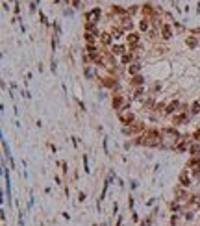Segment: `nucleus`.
I'll return each instance as SVG.
<instances>
[{
    "label": "nucleus",
    "instance_id": "473e14b6",
    "mask_svg": "<svg viewBox=\"0 0 200 226\" xmlns=\"http://www.w3.org/2000/svg\"><path fill=\"white\" fill-rule=\"evenodd\" d=\"M83 72H85L87 78H93V70H91V67H83Z\"/></svg>",
    "mask_w": 200,
    "mask_h": 226
},
{
    "label": "nucleus",
    "instance_id": "b1692460",
    "mask_svg": "<svg viewBox=\"0 0 200 226\" xmlns=\"http://www.w3.org/2000/svg\"><path fill=\"white\" fill-rule=\"evenodd\" d=\"M109 33H111V37H113V39H119V37H122L124 30L119 26V28H111V30H109Z\"/></svg>",
    "mask_w": 200,
    "mask_h": 226
},
{
    "label": "nucleus",
    "instance_id": "423d86ee",
    "mask_svg": "<svg viewBox=\"0 0 200 226\" xmlns=\"http://www.w3.org/2000/svg\"><path fill=\"white\" fill-rule=\"evenodd\" d=\"M100 15H102V11H100V7L96 6V7H93V9H89L87 13H85V22H98V19H100Z\"/></svg>",
    "mask_w": 200,
    "mask_h": 226
},
{
    "label": "nucleus",
    "instance_id": "6e6552de",
    "mask_svg": "<svg viewBox=\"0 0 200 226\" xmlns=\"http://www.w3.org/2000/svg\"><path fill=\"white\" fill-rule=\"evenodd\" d=\"M119 121H121L124 126H130V124H134L137 119H135V113H132V111H124V113L119 115Z\"/></svg>",
    "mask_w": 200,
    "mask_h": 226
},
{
    "label": "nucleus",
    "instance_id": "37998d69",
    "mask_svg": "<svg viewBox=\"0 0 200 226\" xmlns=\"http://www.w3.org/2000/svg\"><path fill=\"white\" fill-rule=\"evenodd\" d=\"M198 226H200V224H198Z\"/></svg>",
    "mask_w": 200,
    "mask_h": 226
},
{
    "label": "nucleus",
    "instance_id": "9b49d317",
    "mask_svg": "<svg viewBox=\"0 0 200 226\" xmlns=\"http://www.w3.org/2000/svg\"><path fill=\"white\" fill-rule=\"evenodd\" d=\"M180 108H182V104L178 100H172V102H169L165 106V115H176L180 111Z\"/></svg>",
    "mask_w": 200,
    "mask_h": 226
},
{
    "label": "nucleus",
    "instance_id": "f3484780",
    "mask_svg": "<svg viewBox=\"0 0 200 226\" xmlns=\"http://www.w3.org/2000/svg\"><path fill=\"white\" fill-rule=\"evenodd\" d=\"M185 46L191 48V50H195V48L198 46V39H197V35H187V37H185Z\"/></svg>",
    "mask_w": 200,
    "mask_h": 226
},
{
    "label": "nucleus",
    "instance_id": "9d476101",
    "mask_svg": "<svg viewBox=\"0 0 200 226\" xmlns=\"http://www.w3.org/2000/svg\"><path fill=\"white\" fill-rule=\"evenodd\" d=\"M189 197H191V195L187 193V189H185V187H182V185L174 187V198H176V200H180V202H185Z\"/></svg>",
    "mask_w": 200,
    "mask_h": 226
},
{
    "label": "nucleus",
    "instance_id": "f257e3e1",
    "mask_svg": "<svg viewBox=\"0 0 200 226\" xmlns=\"http://www.w3.org/2000/svg\"><path fill=\"white\" fill-rule=\"evenodd\" d=\"M145 132H147V124L141 122V121H135V122L130 124V126H122V134H124V135H141V134H145Z\"/></svg>",
    "mask_w": 200,
    "mask_h": 226
},
{
    "label": "nucleus",
    "instance_id": "cd10ccee",
    "mask_svg": "<svg viewBox=\"0 0 200 226\" xmlns=\"http://www.w3.org/2000/svg\"><path fill=\"white\" fill-rule=\"evenodd\" d=\"M178 221H180V213H172V215H171V221H169V223H171L169 226H176Z\"/></svg>",
    "mask_w": 200,
    "mask_h": 226
},
{
    "label": "nucleus",
    "instance_id": "7c9ffc66",
    "mask_svg": "<svg viewBox=\"0 0 200 226\" xmlns=\"http://www.w3.org/2000/svg\"><path fill=\"white\" fill-rule=\"evenodd\" d=\"M191 176H193V178H200V165L195 167V169H191Z\"/></svg>",
    "mask_w": 200,
    "mask_h": 226
},
{
    "label": "nucleus",
    "instance_id": "4468645a",
    "mask_svg": "<svg viewBox=\"0 0 200 226\" xmlns=\"http://www.w3.org/2000/svg\"><path fill=\"white\" fill-rule=\"evenodd\" d=\"M134 61H135V54H134V52H130V50H128L124 56H121V63H122V65H126V67H128V65H132Z\"/></svg>",
    "mask_w": 200,
    "mask_h": 226
},
{
    "label": "nucleus",
    "instance_id": "393cba45",
    "mask_svg": "<svg viewBox=\"0 0 200 226\" xmlns=\"http://www.w3.org/2000/svg\"><path fill=\"white\" fill-rule=\"evenodd\" d=\"M109 13H111V15H113V13H117V15H124L126 9L121 7V6H111V7H109Z\"/></svg>",
    "mask_w": 200,
    "mask_h": 226
},
{
    "label": "nucleus",
    "instance_id": "1a4fd4ad",
    "mask_svg": "<svg viewBox=\"0 0 200 226\" xmlns=\"http://www.w3.org/2000/svg\"><path fill=\"white\" fill-rule=\"evenodd\" d=\"M141 13H143V17H147V19H156V15H158V11H156V7L152 6V4H145L143 7H141Z\"/></svg>",
    "mask_w": 200,
    "mask_h": 226
},
{
    "label": "nucleus",
    "instance_id": "0eeeda50",
    "mask_svg": "<svg viewBox=\"0 0 200 226\" xmlns=\"http://www.w3.org/2000/svg\"><path fill=\"white\" fill-rule=\"evenodd\" d=\"M189 121V117H187V111H178L176 115H172V119H171V122H172V126H180V124H185Z\"/></svg>",
    "mask_w": 200,
    "mask_h": 226
},
{
    "label": "nucleus",
    "instance_id": "4be33fe9",
    "mask_svg": "<svg viewBox=\"0 0 200 226\" xmlns=\"http://www.w3.org/2000/svg\"><path fill=\"white\" fill-rule=\"evenodd\" d=\"M111 52H113V56H124V54H126V46H122V45H113Z\"/></svg>",
    "mask_w": 200,
    "mask_h": 226
},
{
    "label": "nucleus",
    "instance_id": "c85d7f7f",
    "mask_svg": "<svg viewBox=\"0 0 200 226\" xmlns=\"http://www.w3.org/2000/svg\"><path fill=\"white\" fill-rule=\"evenodd\" d=\"M184 219H185V221H187V223H191V221H193V219H195V213H193V211H189V210H187V211H184Z\"/></svg>",
    "mask_w": 200,
    "mask_h": 226
},
{
    "label": "nucleus",
    "instance_id": "5701e85b",
    "mask_svg": "<svg viewBox=\"0 0 200 226\" xmlns=\"http://www.w3.org/2000/svg\"><path fill=\"white\" fill-rule=\"evenodd\" d=\"M189 154H191V156H200V143L198 141H195V143L189 147Z\"/></svg>",
    "mask_w": 200,
    "mask_h": 226
},
{
    "label": "nucleus",
    "instance_id": "6ab92c4d",
    "mask_svg": "<svg viewBox=\"0 0 200 226\" xmlns=\"http://www.w3.org/2000/svg\"><path fill=\"white\" fill-rule=\"evenodd\" d=\"M143 83H145V78L141 76V74H137V76H132V80H130V85L132 87H143Z\"/></svg>",
    "mask_w": 200,
    "mask_h": 226
},
{
    "label": "nucleus",
    "instance_id": "c9c22d12",
    "mask_svg": "<svg viewBox=\"0 0 200 226\" xmlns=\"http://www.w3.org/2000/svg\"><path fill=\"white\" fill-rule=\"evenodd\" d=\"M132 219H134V223H139V215L135 211H132Z\"/></svg>",
    "mask_w": 200,
    "mask_h": 226
},
{
    "label": "nucleus",
    "instance_id": "412c9836",
    "mask_svg": "<svg viewBox=\"0 0 200 226\" xmlns=\"http://www.w3.org/2000/svg\"><path fill=\"white\" fill-rule=\"evenodd\" d=\"M98 39H100V43H102L104 46H108V45L111 43V39H113V37H111V33H109V32H102Z\"/></svg>",
    "mask_w": 200,
    "mask_h": 226
},
{
    "label": "nucleus",
    "instance_id": "c756f323",
    "mask_svg": "<svg viewBox=\"0 0 200 226\" xmlns=\"http://www.w3.org/2000/svg\"><path fill=\"white\" fill-rule=\"evenodd\" d=\"M165 106H167V104H165V102H158V104H156V106H154V111H161V109H163V111H165Z\"/></svg>",
    "mask_w": 200,
    "mask_h": 226
},
{
    "label": "nucleus",
    "instance_id": "aec40b11",
    "mask_svg": "<svg viewBox=\"0 0 200 226\" xmlns=\"http://www.w3.org/2000/svg\"><path fill=\"white\" fill-rule=\"evenodd\" d=\"M83 39L87 45H95V41L98 39V35H95L93 32H83Z\"/></svg>",
    "mask_w": 200,
    "mask_h": 226
},
{
    "label": "nucleus",
    "instance_id": "f8f14e48",
    "mask_svg": "<svg viewBox=\"0 0 200 226\" xmlns=\"http://www.w3.org/2000/svg\"><path fill=\"white\" fill-rule=\"evenodd\" d=\"M160 33H161L163 39H171V37L174 35V30H172V26H171L169 22H165V24L160 28Z\"/></svg>",
    "mask_w": 200,
    "mask_h": 226
},
{
    "label": "nucleus",
    "instance_id": "bb28decb",
    "mask_svg": "<svg viewBox=\"0 0 200 226\" xmlns=\"http://www.w3.org/2000/svg\"><path fill=\"white\" fill-rule=\"evenodd\" d=\"M189 111L193 113V115H197V113H200V100H195L191 106H189Z\"/></svg>",
    "mask_w": 200,
    "mask_h": 226
},
{
    "label": "nucleus",
    "instance_id": "39448f33",
    "mask_svg": "<svg viewBox=\"0 0 200 226\" xmlns=\"http://www.w3.org/2000/svg\"><path fill=\"white\" fill-rule=\"evenodd\" d=\"M178 184L182 185V187H189L191 184H193V180H191V174H189V169H184L180 174H178Z\"/></svg>",
    "mask_w": 200,
    "mask_h": 226
},
{
    "label": "nucleus",
    "instance_id": "72a5a7b5",
    "mask_svg": "<svg viewBox=\"0 0 200 226\" xmlns=\"http://www.w3.org/2000/svg\"><path fill=\"white\" fill-rule=\"evenodd\" d=\"M143 93H145V91H143V87H137V89L134 91V95H135L137 98H141V95H143Z\"/></svg>",
    "mask_w": 200,
    "mask_h": 226
},
{
    "label": "nucleus",
    "instance_id": "ddd939ff",
    "mask_svg": "<svg viewBox=\"0 0 200 226\" xmlns=\"http://www.w3.org/2000/svg\"><path fill=\"white\" fill-rule=\"evenodd\" d=\"M184 208H185V206H182V202H180V200H176V198L169 204L171 213H184Z\"/></svg>",
    "mask_w": 200,
    "mask_h": 226
},
{
    "label": "nucleus",
    "instance_id": "a878e982",
    "mask_svg": "<svg viewBox=\"0 0 200 226\" xmlns=\"http://www.w3.org/2000/svg\"><path fill=\"white\" fill-rule=\"evenodd\" d=\"M148 24H150V19H147V17H143V19L139 20V30H143V32H147V30H148Z\"/></svg>",
    "mask_w": 200,
    "mask_h": 226
},
{
    "label": "nucleus",
    "instance_id": "2eb2a0df",
    "mask_svg": "<svg viewBox=\"0 0 200 226\" xmlns=\"http://www.w3.org/2000/svg\"><path fill=\"white\" fill-rule=\"evenodd\" d=\"M141 69H143V65H141L139 61H134L132 65H128V74H130V76H137V74L141 72Z\"/></svg>",
    "mask_w": 200,
    "mask_h": 226
},
{
    "label": "nucleus",
    "instance_id": "7ed1b4c3",
    "mask_svg": "<svg viewBox=\"0 0 200 226\" xmlns=\"http://www.w3.org/2000/svg\"><path fill=\"white\" fill-rule=\"evenodd\" d=\"M98 82H100V85L102 87H106V89H117L119 87V78L117 76H98Z\"/></svg>",
    "mask_w": 200,
    "mask_h": 226
},
{
    "label": "nucleus",
    "instance_id": "e433bc0d",
    "mask_svg": "<svg viewBox=\"0 0 200 226\" xmlns=\"http://www.w3.org/2000/svg\"><path fill=\"white\" fill-rule=\"evenodd\" d=\"M61 167H63V174H65V176H67V173H69V169H67V163H65V161H63V163H61Z\"/></svg>",
    "mask_w": 200,
    "mask_h": 226
},
{
    "label": "nucleus",
    "instance_id": "58836bf2",
    "mask_svg": "<svg viewBox=\"0 0 200 226\" xmlns=\"http://www.w3.org/2000/svg\"><path fill=\"white\" fill-rule=\"evenodd\" d=\"M72 6L74 7H80V0H72Z\"/></svg>",
    "mask_w": 200,
    "mask_h": 226
},
{
    "label": "nucleus",
    "instance_id": "4c0bfd02",
    "mask_svg": "<svg viewBox=\"0 0 200 226\" xmlns=\"http://www.w3.org/2000/svg\"><path fill=\"white\" fill-rule=\"evenodd\" d=\"M115 226H122V217H119V219H117V223H115Z\"/></svg>",
    "mask_w": 200,
    "mask_h": 226
},
{
    "label": "nucleus",
    "instance_id": "ea45409f",
    "mask_svg": "<svg viewBox=\"0 0 200 226\" xmlns=\"http://www.w3.org/2000/svg\"><path fill=\"white\" fill-rule=\"evenodd\" d=\"M193 33H197V35H200V28H195V30H193Z\"/></svg>",
    "mask_w": 200,
    "mask_h": 226
},
{
    "label": "nucleus",
    "instance_id": "79ce46f5",
    "mask_svg": "<svg viewBox=\"0 0 200 226\" xmlns=\"http://www.w3.org/2000/svg\"><path fill=\"white\" fill-rule=\"evenodd\" d=\"M189 226H195V224H189Z\"/></svg>",
    "mask_w": 200,
    "mask_h": 226
},
{
    "label": "nucleus",
    "instance_id": "f704fd0d",
    "mask_svg": "<svg viewBox=\"0 0 200 226\" xmlns=\"http://www.w3.org/2000/svg\"><path fill=\"white\" fill-rule=\"evenodd\" d=\"M85 198H87L85 193H80V195H78V200H80V202H85Z\"/></svg>",
    "mask_w": 200,
    "mask_h": 226
},
{
    "label": "nucleus",
    "instance_id": "a211bd4d",
    "mask_svg": "<svg viewBox=\"0 0 200 226\" xmlns=\"http://www.w3.org/2000/svg\"><path fill=\"white\" fill-rule=\"evenodd\" d=\"M200 165V156H191L189 160H187V163H185V169H195V167H198Z\"/></svg>",
    "mask_w": 200,
    "mask_h": 226
},
{
    "label": "nucleus",
    "instance_id": "f03ea898",
    "mask_svg": "<svg viewBox=\"0 0 200 226\" xmlns=\"http://www.w3.org/2000/svg\"><path fill=\"white\" fill-rule=\"evenodd\" d=\"M161 134H163V139H169L172 145H176L182 139V134L176 130V126H165V128H161Z\"/></svg>",
    "mask_w": 200,
    "mask_h": 226
},
{
    "label": "nucleus",
    "instance_id": "2f4dec72",
    "mask_svg": "<svg viewBox=\"0 0 200 226\" xmlns=\"http://www.w3.org/2000/svg\"><path fill=\"white\" fill-rule=\"evenodd\" d=\"M193 139H195V141H198V143H200V126H198V128H197V130H195V132H193Z\"/></svg>",
    "mask_w": 200,
    "mask_h": 226
},
{
    "label": "nucleus",
    "instance_id": "a19ab883",
    "mask_svg": "<svg viewBox=\"0 0 200 226\" xmlns=\"http://www.w3.org/2000/svg\"><path fill=\"white\" fill-rule=\"evenodd\" d=\"M93 226H98V224H93Z\"/></svg>",
    "mask_w": 200,
    "mask_h": 226
},
{
    "label": "nucleus",
    "instance_id": "dca6fc26",
    "mask_svg": "<svg viewBox=\"0 0 200 226\" xmlns=\"http://www.w3.org/2000/svg\"><path fill=\"white\" fill-rule=\"evenodd\" d=\"M121 28H122V30H132V28H134V22H132V17H130V15H124V17L121 19Z\"/></svg>",
    "mask_w": 200,
    "mask_h": 226
},
{
    "label": "nucleus",
    "instance_id": "20e7f679",
    "mask_svg": "<svg viewBox=\"0 0 200 226\" xmlns=\"http://www.w3.org/2000/svg\"><path fill=\"white\" fill-rule=\"evenodd\" d=\"M111 108H113L117 113H124V109H126V100H124V96L119 95V93H115V95L111 96Z\"/></svg>",
    "mask_w": 200,
    "mask_h": 226
}]
</instances>
